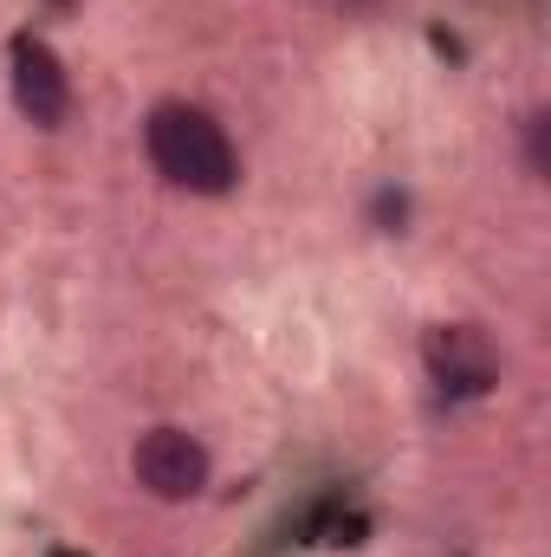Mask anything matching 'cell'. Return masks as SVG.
Listing matches in <instances>:
<instances>
[{"mask_svg":"<svg viewBox=\"0 0 551 557\" xmlns=\"http://www.w3.org/2000/svg\"><path fill=\"white\" fill-rule=\"evenodd\" d=\"M331 7H351V13H370V7H383V0H331Z\"/></svg>","mask_w":551,"mask_h":557,"instance_id":"8992f818","label":"cell"},{"mask_svg":"<svg viewBox=\"0 0 551 557\" xmlns=\"http://www.w3.org/2000/svg\"><path fill=\"white\" fill-rule=\"evenodd\" d=\"M421 363L441 396H487L500 383V350L480 324H434L421 337Z\"/></svg>","mask_w":551,"mask_h":557,"instance_id":"277c9868","label":"cell"},{"mask_svg":"<svg viewBox=\"0 0 551 557\" xmlns=\"http://www.w3.org/2000/svg\"><path fill=\"white\" fill-rule=\"evenodd\" d=\"M7 78H13V104L33 131H59L72 117V72L46 39L20 33L13 52H7Z\"/></svg>","mask_w":551,"mask_h":557,"instance_id":"3957f363","label":"cell"},{"mask_svg":"<svg viewBox=\"0 0 551 557\" xmlns=\"http://www.w3.org/2000/svg\"><path fill=\"white\" fill-rule=\"evenodd\" d=\"M143 149H149V169L182 188V195H234L241 188V149L228 137V124L188 98H162L149 117H143Z\"/></svg>","mask_w":551,"mask_h":557,"instance_id":"6da1fadb","label":"cell"},{"mask_svg":"<svg viewBox=\"0 0 551 557\" xmlns=\"http://www.w3.org/2000/svg\"><path fill=\"white\" fill-rule=\"evenodd\" d=\"M131 480H137L156 506H188V499L208 493L215 454H208L201 434H188L175 421H156V428H143L137 447H131Z\"/></svg>","mask_w":551,"mask_h":557,"instance_id":"7a4b0ae2","label":"cell"},{"mask_svg":"<svg viewBox=\"0 0 551 557\" xmlns=\"http://www.w3.org/2000/svg\"><path fill=\"white\" fill-rule=\"evenodd\" d=\"M519 149H526V175H532V182H546V175H551V111H546V104L519 117Z\"/></svg>","mask_w":551,"mask_h":557,"instance_id":"5b68a950","label":"cell"}]
</instances>
